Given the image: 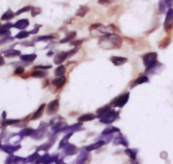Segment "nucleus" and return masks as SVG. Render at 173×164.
<instances>
[{"label":"nucleus","instance_id":"20","mask_svg":"<svg viewBox=\"0 0 173 164\" xmlns=\"http://www.w3.org/2000/svg\"><path fill=\"white\" fill-rule=\"evenodd\" d=\"M66 69H65V66H58L54 72V75L56 77H60V76H64L65 74Z\"/></svg>","mask_w":173,"mask_h":164},{"label":"nucleus","instance_id":"22","mask_svg":"<svg viewBox=\"0 0 173 164\" xmlns=\"http://www.w3.org/2000/svg\"><path fill=\"white\" fill-rule=\"evenodd\" d=\"M114 142H115V144H122L123 145H128V143H127V141H126V140L123 138V136L120 135H119V136H117V137H116V139H115V140H114Z\"/></svg>","mask_w":173,"mask_h":164},{"label":"nucleus","instance_id":"26","mask_svg":"<svg viewBox=\"0 0 173 164\" xmlns=\"http://www.w3.org/2000/svg\"><path fill=\"white\" fill-rule=\"evenodd\" d=\"M115 132H120L119 128H114V127H110V128H107L104 129V131L103 132V135H110Z\"/></svg>","mask_w":173,"mask_h":164},{"label":"nucleus","instance_id":"36","mask_svg":"<svg viewBox=\"0 0 173 164\" xmlns=\"http://www.w3.org/2000/svg\"><path fill=\"white\" fill-rule=\"evenodd\" d=\"M41 27V25H36L35 26V29L33 30V31H32V32H30V34H34V33H37V31L39 30V28Z\"/></svg>","mask_w":173,"mask_h":164},{"label":"nucleus","instance_id":"13","mask_svg":"<svg viewBox=\"0 0 173 164\" xmlns=\"http://www.w3.org/2000/svg\"><path fill=\"white\" fill-rule=\"evenodd\" d=\"M96 118V116L93 115V114H84V115H82L80 117H78L77 121L79 122H89V121H93Z\"/></svg>","mask_w":173,"mask_h":164},{"label":"nucleus","instance_id":"3","mask_svg":"<svg viewBox=\"0 0 173 164\" xmlns=\"http://www.w3.org/2000/svg\"><path fill=\"white\" fill-rule=\"evenodd\" d=\"M143 60L146 69H148L157 62V54L155 52L148 53L143 56Z\"/></svg>","mask_w":173,"mask_h":164},{"label":"nucleus","instance_id":"12","mask_svg":"<svg viewBox=\"0 0 173 164\" xmlns=\"http://www.w3.org/2000/svg\"><path fill=\"white\" fill-rule=\"evenodd\" d=\"M28 26H29V20L27 19H22V20H18L16 23L14 25V26L18 29H25Z\"/></svg>","mask_w":173,"mask_h":164},{"label":"nucleus","instance_id":"24","mask_svg":"<svg viewBox=\"0 0 173 164\" xmlns=\"http://www.w3.org/2000/svg\"><path fill=\"white\" fill-rule=\"evenodd\" d=\"M110 110H111V109H110V105H105V106H103V108L99 109V110L97 111V113L99 114V116H98V117H99V116L103 115V114L106 113L107 112H109V111H110Z\"/></svg>","mask_w":173,"mask_h":164},{"label":"nucleus","instance_id":"2","mask_svg":"<svg viewBox=\"0 0 173 164\" xmlns=\"http://www.w3.org/2000/svg\"><path fill=\"white\" fill-rule=\"evenodd\" d=\"M98 117L100 118V122L103 123H108L110 124L111 122H113L114 121H116L117 118L119 117V113L115 111H109L106 113H104L103 115L99 116Z\"/></svg>","mask_w":173,"mask_h":164},{"label":"nucleus","instance_id":"31","mask_svg":"<svg viewBox=\"0 0 173 164\" xmlns=\"http://www.w3.org/2000/svg\"><path fill=\"white\" fill-rule=\"evenodd\" d=\"M54 37L53 35H49V36H42V37H39V38H37V40L38 41H46V40H51L53 39Z\"/></svg>","mask_w":173,"mask_h":164},{"label":"nucleus","instance_id":"10","mask_svg":"<svg viewBox=\"0 0 173 164\" xmlns=\"http://www.w3.org/2000/svg\"><path fill=\"white\" fill-rule=\"evenodd\" d=\"M111 62L113 63L115 66H121L127 61V58L124 57H119V56H113L110 58Z\"/></svg>","mask_w":173,"mask_h":164},{"label":"nucleus","instance_id":"15","mask_svg":"<svg viewBox=\"0 0 173 164\" xmlns=\"http://www.w3.org/2000/svg\"><path fill=\"white\" fill-rule=\"evenodd\" d=\"M105 144L104 143V141L101 140V141H99V142H97V143H94L93 144H91L89 146H87L86 147V151H93V150H96V149H99L100 148L102 145Z\"/></svg>","mask_w":173,"mask_h":164},{"label":"nucleus","instance_id":"14","mask_svg":"<svg viewBox=\"0 0 173 164\" xmlns=\"http://www.w3.org/2000/svg\"><path fill=\"white\" fill-rule=\"evenodd\" d=\"M149 82L148 77H146V76H142V77L138 78L137 80H135V81L133 82V83L132 84V86H131V88L133 89V87H135V86L139 85V84H143V83H144V82Z\"/></svg>","mask_w":173,"mask_h":164},{"label":"nucleus","instance_id":"33","mask_svg":"<svg viewBox=\"0 0 173 164\" xmlns=\"http://www.w3.org/2000/svg\"><path fill=\"white\" fill-rule=\"evenodd\" d=\"M24 72H25V69H24L23 67L20 66V67H17L15 72V75H21Z\"/></svg>","mask_w":173,"mask_h":164},{"label":"nucleus","instance_id":"5","mask_svg":"<svg viewBox=\"0 0 173 164\" xmlns=\"http://www.w3.org/2000/svg\"><path fill=\"white\" fill-rule=\"evenodd\" d=\"M164 28L166 32H169L171 29H173V9H169L167 10V17L164 23Z\"/></svg>","mask_w":173,"mask_h":164},{"label":"nucleus","instance_id":"39","mask_svg":"<svg viewBox=\"0 0 173 164\" xmlns=\"http://www.w3.org/2000/svg\"><path fill=\"white\" fill-rule=\"evenodd\" d=\"M171 2H172V3H173V0H171Z\"/></svg>","mask_w":173,"mask_h":164},{"label":"nucleus","instance_id":"1","mask_svg":"<svg viewBox=\"0 0 173 164\" xmlns=\"http://www.w3.org/2000/svg\"><path fill=\"white\" fill-rule=\"evenodd\" d=\"M99 44L105 49H120L122 44V38L116 34L106 33L105 35L100 38Z\"/></svg>","mask_w":173,"mask_h":164},{"label":"nucleus","instance_id":"21","mask_svg":"<svg viewBox=\"0 0 173 164\" xmlns=\"http://www.w3.org/2000/svg\"><path fill=\"white\" fill-rule=\"evenodd\" d=\"M171 38L170 36L166 37V38L160 42V49H165V48H167L171 43Z\"/></svg>","mask_w":173,"mask_h":164},{"label":"nucleus","instance_id":"28","mask_svg":"<svg viewBox=\"0 0 173 164\" xmlns=\"http://www.w3.org/2000/svg\"><path fill=\"white\" fill-rule=\"evenodd\" d=\"M31 10H32V16L33 17H35L37 15H39L42 12V10L40 8H37V7H32Z\"/></svg>","mask_w":173,"mask_h":164},{"label":"nucleus","instance_id":"34","mask_svg":"<svg viewBox=\"0 0 173 164\" xmlns=\"http://www.w3.org/2000/svg\"><path fill=\"white\" fill-rule=\"evenodd\" d=\"M82 43V40H77V41L71 42V43H70V45H73V46L75 47H78L80 46Z\"/></svg>","mask_w":173,"mask_h":164},{"label":"nucleus","instance_id":"4","mask_svg":"<svg viewBox=\"0 0 173 164\" xmlns=\"http://www.w3.org/2000/svg\"><path fill=\"white\" fill-rule=\"evenodd\" d=\"M128 100H129V93H126V94L119 95L118 97L114 99L110 104L114 105L115 107H120L121 108V107H123L124 105L127 104Z\"/></svg>","mask_w":173,"mask_h":164},{"label":"nucleus","instance_id":"6","mask_svg":"<svg viewBox=\"0 0 173 164\" xmlns=\"http://www.w3.org/2000/svg\"><path fill=\"white\" fill-rule=\"evenodd\" d=\"M59 108H60V100L56 99V100L50 102L49 104L47 105L46 113L49 116L54 115L58 112Z\"/></svg>","mask_w":173,"mask_h":164},{"label":"nucleus","instance_id":"35","mask_svg":"<svg viewBox=\"0 0 173 164\" xmlns=\"http://www.w3.org/2000/svg\"><path fill=\"white\" fill-rule=\"evenodd\" d=\"M52 66H36L34 67V69H43V70H47V69H50Z\"/></svg>","mask_w":173,"mask_h":164},{"label":"nucleus","instance_id":"38","mask_svg":"<svg viewBox=\"0 0 173 164\" xmlns=\"http://www.w3.org/2000/svg\"><path fill=\"white\" fill-rule=\"evenodd\" d=\"M3 64H4V60L2 56H0V66H2Z\"/></svg>","mask_w":173,"mask_h":164},{"label":"nucleus","instance_id":"37","mask_svg":"<svg viewBox=\"0 0 173 164\" xmlns=\"http://www.w3.org/2000/svg\"><path fill=\"white\" fill-rule=\"evenodd\" d=\"M111 2V0H99V3L100 4H105V3H109Z\"/></svg>","mask_w":173,"mask_h":164},{"label":"nucleus","instance_id":"7","mask_svg":"<svg viewBox=\"0 0 173 164\" xmlns=\"http://www.w3.org/2000/svg\"><path fill=\"white\" fill-rule=\"evenodd\" d=\"M173 5L171 0H160L159 2V10L161 14L167 12V10L171 9Z\"/></svg>","mask_w":173,"mask_h":164},{"label":"nucleus","instance_id":"19","mask_svg":"<svg viewBox=\"0 0 173 164\" xmlns=\"http://www.w3.org/2000/svg\"><path fill=\"white\" fill-rule=\"evenodd\" d=\"M77 36V33L76 32H73V33H70L69 34H67V36L63 38V39L60 40V43H68V42H70V41H72L75 37Z\"/></svg>","mask_w":173,"mask_h":164},{"label":"nucleus","instance_id":"23","mask_svg":"<svg viewBox=\"0 0 173 164\" xmlns=\"http://www.w3.org/2000/svg\"><path fill=\"white\" fill-rule=\"evenodd\" d=\"M32 78H45L47 76V73L45 72H43V71H35L32 73Z\"/></svg>","mask_w":173,"mask_h":164},{"label":"nucleus","instance_id":"9","mask_svg":"<svg viewBox=\"0 0 173 164\" xmlns=\"http://www.w3.org/2000/svg\"><path fill=\"white\" fill-rule=\"evenodd\" d=\"M67 58H69L67 52H61L58 54L55 57H54V63L57 65H60L62 62H64Z\"/></svg>","mask_w":173,"mask_h":164},{"label":"nucleus","instance_id":"32","mask_svg":"<svg viewBox=\"0 0 173 164\" xmlns=\"http://www.w3.org/2000/svg\"><path fill=\"white\" fill-rule=\"evenodd\" d=\"M20 54V51H18V50H13V51H10L9 53H6V56L8 57H11V56H16V55H19Z\"/></svg>","mask_w":173,"mask_h":164},{"label":"nucleus","instance_id":"11","mask_svg":"<svg viewBox=\"0 0 173 164\" xmlns=\"http://www.w3.org/2000/svg\"><path fill=\"white\" fill-rule=\"evenodd\" d=\"M45 107H46V105L45 104H43V105H41L39 108L37 109V112L34 113L32 117V120H37L38 118H40L42 116H43V112H44V110H45Z\"/></svg>","mask_w":173,"mask_h":164},{"label":"nucleus","instance_id":"16","mask_svg":"<svg viewBox=\"0 0 173 164\" xmlns=\"http://www.w3.org/2000/svg\"><path fill=\"white\" fill-rule=\"evenodd\" d=\"M65 154L67 155H72V154H75L76 152H77V148L75 145H72V144H67L65 145Z\"/></svg>","mask_w":173,"mask_h":164},{"label":"nucleus","instance_id":"25","mask_svg":"<svg viewBox=\"0 0 173 164\" xmlns=\"http://www.w3.org/2000/svg\"><path fill=\"white\" fill-rule=\"evenodd\" d=\"M14 16H15V14H14L11 10H9L6 13H4V15L2 16V20H10V19H12Z\"/></svg>","mask_w":173,"mask_h":164},{"label":"nucleus","instance_id":"8","mask_svg":"<svg viewBox=\"0 0 173 164\" xmlns=\"http://www.w3.org/2000/svg\"><path fill=\"white\" fill-rule=\"evenodd\" d=\"M65 82H66V78L65 76H60L52 81V86H53L55 89H60L65 84Z\"/></svg>","mask_w":173,"mask_h":164},{"label":"nucleus","instance_id":"30","mask_svg":"<svg viewBox=\"0 0 173 164\" xmlns=\"http://www.w3.org/2000/svg\"><path fill=\"white\" fill-rule=\"evenodd\" d=\"M31 9H32V7L31 6L24 7V8H22V9H20V10H18L16 13H15V15H16V16H19V15H20L21 13H24V12H27V11H29V10H31Z\"/></svg>","mask_w":173,"mask_h":164},{"label":"nucleus","instance_id":"29","mask_svg":"<svg viewBox=\"0 0 173 164\" xmlns=\"http://www.w3.org/2000/svg\"><path fill=\"white\" fill-rule=\"evenodd\" d=\"M29 35H30V33L23 31V32L19 33L18 35H16V38H20V39H21V38H26L27 37H29Z\"/></svg>","mask_w":173,"mask_h":164},{"label":"nucleus","instance_id":"27","mask_svg":"<svg viewBox=\"0 0 173 164\" xmlns=\"http://www.w3.org/2000/svg\"><path fill=\"white\" fill-rule=\"evenodd\" d=\"M125 153L132 158V159H135L136 158V155H137V151H134L133 149H127L125 151Z\"/></svg>","mask_w":173,"mask_h":164},{"label":"nucleus","instance_id":"18","mask_svg":"<svg viewBox=\"0 0 173 164\" xmlns=\"http://www.w3.org/2000/svg\"><path fill=\"white\" fill-rule=\"evenodd\" d=\"M37 58V55L35 54H31V55H25L20 56V59L23 61H27V62H32L34 60Z\"/></svg>","mask_w":173,"mask_h":164},{"label":"nucleus","instance_id":"17","mask_svg":"<svg viewBox=\"0 0 173 164\" xmlns=\"http://www.w3.org/2000/svg\"><path fill=\"white\" fill-rule=\"evenodd\" d=\"M88 10H89V9H88V7L87 6H81L80 8H79V10L77 11L76 16L79 17L85 16V15L87 13Z\"/></svg>","mask_w":173,"mask_h":164}]
</instances>
